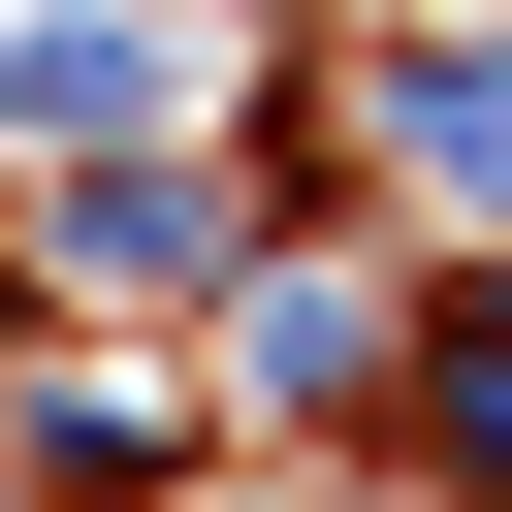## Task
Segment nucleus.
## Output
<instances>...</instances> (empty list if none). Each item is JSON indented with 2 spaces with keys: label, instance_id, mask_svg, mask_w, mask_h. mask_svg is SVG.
<instances>
[{
  "label": "nucleus",
  "instance_id": "f257e3e1",
  "mask_svg": "<svg viewBox=\"0 0 512 512\" xmlns=\"http://www.w3.org/2000/svg\"><path fill=\"white\" fill-rule=\"evenodd\" d=\"M0 96H32V128H128V96H160V32H128V0H32V32H0Z\"/></svg>",
  "mask_w": 512,
  "mask_h": 512
},
{
  "label": "nucleus",
  "instance_id": "f03ea898",
  "mask_svg": "<svg viewBox=\"0 0 512 512\" xmlns=\"http://www.w3.org/2000/svg\"><path fill=\"white\" fill-rule=\"evenodd\" d=\"M416 160H448V192H512V32H448V64H416Z\"/></svg>",
  "mask_w": 512,
  "mask_h": 512
}]
</instances>
